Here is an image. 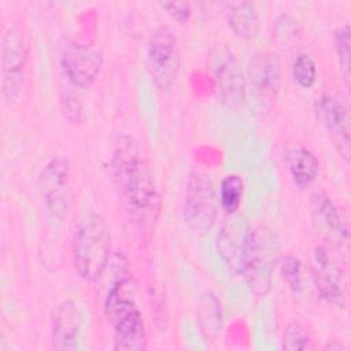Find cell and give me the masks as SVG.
Masks as SVG:
<instances>
[{"instance_id": "1", "label": "cell", "mask_w": 351, "mask_h": 351, "mask_svg": "<svg viewBox=\"0 0 351 351\" xmlns=\"http://www.w3.org/2000/svg\"><path fill=\"white\" fill-rule=\"evenodd\" d=\"M111 167L130 213L143 222L155 218L160 207L155 178L149 165L138 158V148L132 137H119Z\"/></svg>"}, {"instance_id": "2", "label": "cell", "mask_w": 351, "mask_h": 351, "mask_svg": "<svg viewBox=\"0 0 351 351\" xmlns=\"http://www.w3.org/2000/svg\"><path fill=\"white\" fill-rule=\"evenodd\" d=\"M122 273L107 289L104 313L112 325V348L121 351H138L145 347V326L143 315L128 291L129 276Z\"/></svg>"}, {"instance_id": "3", "label": "cell", "mask_w": 351, "mask_h": 351, "mask_svg": "<svg viewBox=\"0 0 351 351\" xmlns=\"http://www.w3.org/2000/svg\"><path fill=\"white\" fill-rule=\"evenodd\" d=\"M111 259V232L106 219L97 213H86L73 234V262L78 276L97 281Z\"/></svg>"}, {"instance_id": "4", "label": "cell", "mask_w": 351, "mask_h": 351, "mask_svg": "<svg viewBox=\"0 0 351 351\" xmlns=\"http://www.w3.org/2000/svg\"><path fill=\"white\" fill-rule=\"evenodd\" d=\"M281 259V244L277 233L267 225L251 228L244 259L243 276L251 293L265 298L273 285V274Z\"/></svg>"}, {"instance_id": "5", "label": "cell", "mask_w": 351, "mask_h": 351, "mask_svg": "<svg viewBox=\"0 0 351 351\" xmlns=\"http://www.w3.org/2000/svg\"><path fill=\"white\" fill-rule=\"evenodd\" d=\"M29 53V32L25 23L15 22L7 29L1 41V92L8 103L16 101L21 95Z\"/></svg>"}, {"instance_id": "6", "label": "cell", "mask_w": 351, "mask_h": 351, "mask_svg": "<svg viewBox=\"0 0 351 351\" xmlns=\"http://www.w3.org/2000/svg\"><path fill=\"white\" fill-rule=\"evenodd\" d=\"M281 85V62L270 51L258 52L248 64L245 77V100L251 101L255 112L269 111Z\"/></svg>"}, {"instance_id": "7", "label": "cell", "mask_w": 351, "mask_h": 351, "mask_svg": "<svg viewBox=\"0 0 351 351\" xmlns=\"http://www.w3.org/2000/svg\"><path fill=\"white\" fill-rule=\"evenodd\" d=\"M218 211V199L213 181L203 173L192 171L185 191L182 215L189 230L204 236L211 230Z\"/></svg>"}, {"instance_id": "8", "label": "cell", "mask_w": 351, "mask_h": 351, "mask_svg": "<svg viewBox=\"0 0 351 351\" xmlns=\"http://www.w3.org/2000/svg\"><path fill=\"white\" fill-rule=\"evenodd\" d=\"M145 66L152 82L162 90L169 89L178 77L181 56L178 38L167 26L155 29L148 40Z\"/></svg>"}, {"instance_id": "9", "label": "cell", "mask_w": 351, "mask_h": 351, "mask_svg": "<svg viewBox=\"0 0 351 351\" xmlns=\"http://www.w3.org/2000/svg\"><path fill=\"white\" fill-rule=\"evenodd\" d=\"M210 71L221 101L229 108H239L245 101V75L226 45H217L211 51Z\"/></svg>"}, {"instance_id": "10", "label": "cell", "mask_w": 351, "mask_h": 351, "mask_svg": "<svg viewBox=\"0 0 351 351\" xmlns=\"http://www.w3.org/2000/svg\"><path fill=\"white\" fill-rule=\"evenodd\" d=\"M60 64L64 75L77 88H90L103 66V49L96 44L70 41L63 47Z\"/></svg>"}, {"instance_id": "11", "label": "cell", "mask_w": 351, "mask_h": 351, "mask_svg": "<svg viewBox=\"0 0 351 351\" xmlns=\"http://www.w3.org/2000/svg\"><path fill=\"white\" fill-rule=\"evenodd\" d=\"M226 215L228 217L217 233V252L229 271L241 274L250 243L251 226L247 218L239 211Z\"/></svg>"}, {"instance_id": "12", "label": "cell", "mask_w": 351, "mask_h": 351, "mask_svg": "<svg viewBox=\"0 0 351 351\" xmlns=\"http://www.w3.org/2000/svg\"><path fill=\"white\" fill-rule=\"evenodd\" d=\"M69 174L67 160L56 158L47 163L40 176V186L47 210L58 221H62L69 211Z\"/></svg>"}, {"instance_id": "13", "label": "cell", "mask_w": 351, "mask_h": 351, "mask_svg": "<svg viewBox=\"0 0 351 351\" xmlns=\"http://www.w3.org/2000/svg\"><path fill=\"white\" fill-rule=\"evenodd\" d=\"M318 122L330 133L339 152L350 160V115L341 100L332 95H322L314 103Z\"/></svg>"}, {"instance_id": "14", "label": "cell", "mask_w": 351, "mask_h": 351, "mask_svg": "<svg viewBox=\"0 0 351 351\" xmlns=\"http://www.w3.org/2000/svg\"><path fill=\"white\" fill-rule=\"evenodd\" d=\"M313 281L318 295L329 303L344 307L346 295L340 267L332 261L328 250L322 245L315 247L313 258Z\"/></svg>"}, {"instance_id": "15", "label": "cell", "mask_w": 351, "mask_h": 351, "mask_svg": "<svg viewBox=\"0 0 351 351\" xmlns=\"http://www.w3.org/2000/svg\"><path fill=\"white\" fill-rule=\"evenodd\" d=\"M311 222L317 233L333 245H341L348 240L346 222L335 203L322 191L311 195Z\"/></svg>"}, {"instance_id": "16", "label": "cell", "mask_w": 351, "mask_h": 351, "mask_svg": "<svg viewBox=\"0 0 351 351\" xmlns=\"http://www.w3.org/2000/svg\"><path fill=\"white\" fill-rule=\"evenodd\" d=\"M81 317L74 300H63L53 313L52 346L56 350H77L81 347Z\"/></svg>"}, {"instance_id": "17", "label": "cell", "mask_w": 351, "mask_h": 351, "mask_svg": "<svg viewBox=\"0 0 351 351\" xmlns=\"http://www.w3.org/2000/svg\"><path fill=\"white\" fill-rule=\"evenodd\" d=\"M284 162L293 184L299 188L308 186L318 176V159L300 144H292L284 149Z\"/></svg>"}, {"instance_id": "18", "label": "cell", "mask_w": 351, "mask_h": 351, "mask_svg": "<svg viewBox=\"0 0 351 351\" xmlns=\"http://www.w3.org/2000/svg\"><path fill=\"white\" fill-rule=\"evenodd\" d=\"M228 26L243 40H252L259 32V16L251 1H230L223 4Z\"/></svg>"}, {"instance_id": "19", "label": "cell", "mask_w": 351, "mask_h": 351, "mask_svg": "<svg viewBox=\"0 0 351 351\" xmlns=\"http://www.w3.org/2000/svg\"><path fill=\"white\" fill-rule=\"evenodd\" d=\"M244 193V182L237 174H228L221 182L219 203L226 214L239 211Z\"/></svg>"}, {"instance_id": "20", "label": "cell", "mask_w": 351, "mask_h": 351, "mask_svg": "<svg viewBox=\"0 0 351 351\" xmlns=\"http://www.w3.org/2000/svg\"><path fill=\"white\" fill-rule=\"evenodd\" d=\"M199 324L202 332L208 337H215L221 330V308L214 295L208 293L199 307Z\"/></svg>"}, {"instance_id": "21", "label": "cell", "mask_w": 351, "mask_h": 351, "mask_svg": "<svg viewBox=\"0 0 351 351\" xmlns=\"http://www.w3.org/2000/svg\"><path fill=\"white\" fill-rule=\"evenodd\" d=\"M292 77L300 88H311L317 80L315 62L306 53L296 55L292 62Z\"/></svg>"}, {"instance_id": "22", "label": "cell", "mask_w": 351, "mask_h": 351, "mask_svg": "<svg viewBox=\"0 0 351 351\" xmlns=\"http://www.w3.org/2000/svg\"><path fill=\"white\" fill-rule=\"evenodd\" d=\"M282 347L284 350L289 351H306L314 348L308 332L299 322H291L285 326L282 335Z\"/></svg>"}, {"instance_id": "23", "label": "cell", "mask_w": 351, "mask_h": 351, "mask_svg": "<svg viewBox=\"0 0 351 351\" xmlns=\"http://www.w3.org/2000/svg\"><path fill=\"white\" fill-rule=\"evenodd\" d=\"M282 277L293 292H299L303 287V265L302 261L293 255H287L280 259Z\"/></svg>"}, {"instance_id": "24", "label": "cell", "mask_w": 351, "mask_h": 351, "mask_svg": "<svg viewBox=\"0 0 351 351\" xmlns=\"http://www.w3.org/2000/svg\"><path fill=\"white\" fill-rule=\"evenodd\" d=\"M333 40H335V48H336L340 69L344 77L348 78L350 77V43H351L350 26L346 23L344 26L336 29Z\"/></svg>"}, {"instance_id": "25", "label": "cell", "mask_w": 351, "mask_h": 351, "mask_svg": "<svg viewBox=\"0 0 351 351\" xmlns=\"http://www.w3.org/2000/svg\"><path fill=\"white\" fill-rule=\"evenodd\" d=\"M296 34H298L296 21L287 14L280 15L276 21V27H274V36H276V40L278 41V45L281 47L289 45V43L296 37Z\"/></svg>"}, {"instance_id": "26", "label": "cell", "mask_w": 351, "mask_h": 351, "mask_svg": "<svg viewBox=\"0 0 351 351\" xmlns=\"http://www.w3.org/2000/svg\"><path fill=\"white\" fill-rule=\"evenodd\" d=\"M60 107H62V112H63L64 118L69 122L78 123L82 121V117H84L82 104L80 103V100L75 96L64 95L60 99Z\"/></svg>"}, {"instance_id": "27", "label": "cell", "mask_w": 351, "mask_h": 351, "mask_svg": "<svg viewBox=\"0 0 351 351\" xmlns=\"http://www.w3.org/2000/svg\"><path fill=\"white\" fill-rule=\"evenodd\" d=\"M160 7L163 10H166L180 23H185L191 18V14H192L191 5L188 3H182V1L160 3Z\"/></svg>"}]
</instances>
